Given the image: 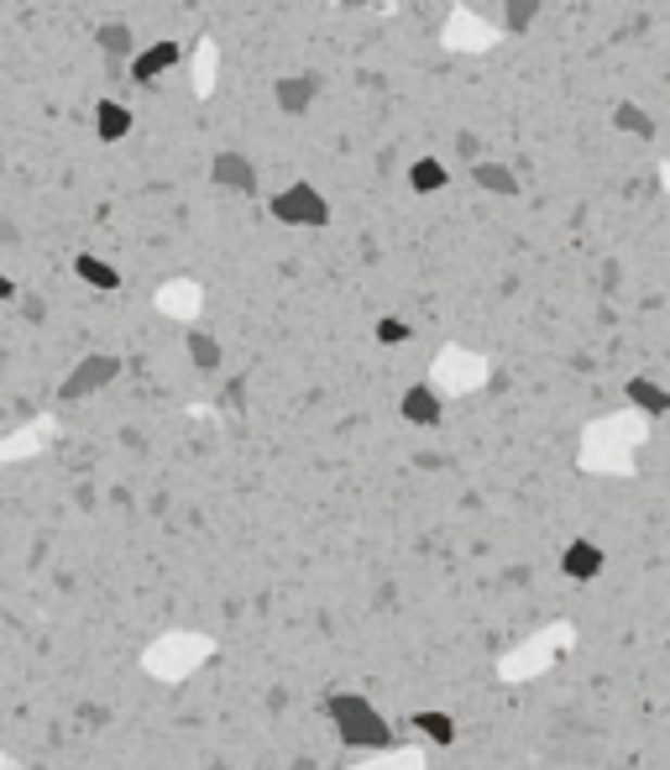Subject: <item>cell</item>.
<instances>
[{"label":"cell","mask_w":670,"mask_h":770,"mask_svg":"<svg viewBox=\"0 0 670 770\" xmlns=\"http://www.w3.org/2000/svg\"><path fill=\"white\" fill-rule=\"evenodd\" d=\"M189 362H194L200 373H215V367H220V341L204 336V330H194V336H189Z\"/></svg>","instance_id":"cell-18"},{"label":"cell","mask_w":670,"mask_h":770,"mask_svg":"<svg viewBox=\"0 0 670 770\" xmlns=\"http://www.w3.org/2000/svg\"><path fill=\"white\" fill-rule=\"evenodd\" d=\"M210 184H220V189H231V194H257V163L236 148L215 152V157H210Z\"/></svg>","instance_id":"cell-4"},{"label":"cell","mask_w":670,"mask_h":770,"mask_svg":"<svg viewBox=\"0 0 670 770\" xmlns=\"http://www.w3.org/2000/svg\"><path fill=\"white\" fill-rule=\"evenodd\" d=\"M414 734H419L425 744H440V749H445V744H456V734H462V729H456V718H451V712L419 708V712H414Z\"/></svg>","instance_id":"cell-12"},{"label":"cell","mask_w":670,"mask_h":770,"mask_svg":"<svg viewBox=\"0 0 670 770\" xmlns=\"http://www.w3.org/2000/svg\"><path fill=\"white\" fill-rule=\"evenodd\" d=\"M74 273L85 278L89 289H100V294H116L121 289V273L105 257H94V252H85V257H74Z\"/></svg>","instance_id":"cell-15"},{"label":"cell","mask_w":670,"mask_h":770,"mask_svg":"<svg viewBox=\"0 0 670 770\" xmlns=\"http://www.w3.org/2000/svg\"><path fill=\"white\" fill-rule=\"evenodd\" d=\"M456 152H462V157H477V137H471V131H462V137H456Z\"/></svg>","instance_id":"cell-21"},{"label":"cell","mask_w":670,"mask_h":770,"mask_svg":"<svg viewBox=\"0 0 670 770\" xmlns=\"http://www.w3.org/2000/svg\"><path fill=\"white\" fill-rule=\"evenodd\" d=\"M623 399H629L640 415H649V419L670 415V388L649 383V378H629V383H623Z\"/></svg>","instance_id":"cell-11"},{"label":"cell","mask_w":670,"mask_h":770,"mask_svg":"<svg viewBox=\"0 0 670 770\" xmlns=\"http://www.w3.org/2000/svg\"><path fill=\"white\" fill-rule=\"evenodd\" d=\"M126 131H131V111L105 94V100L94 105V137H100V142H121Z\"/></svg>","instance_id":"cell-13"},{"label":"cell","mask_w":670,"mask_h":770,"mask_svg":"<svg viewBox=\"0 0 670 770\" xmlns=\"http://www.w3.org/2000/svg\"><path fill=\"white\" fill-rule=\"evenodd\" d=\"M471 184L477 189H488V194H503V200H514L524 184H519V174L508 168V163H493V157H482V163H471Z\"/></svg>","instance_id":"cell-10"},{"label":"cell","mask_w":670,"mask_h":770,"mask_svg":"<svg viewBox=\"0 0 670 770\" xmlns=\"http://www.w3.org/2000/svg\"><path fill=\"white\" fill-rule=\"evenodd\" d=\"M94 48L105 53L111 68H126V59L137 53V31L126 27V22H100V27H94Z\"/></svg>","instance_id":"cell-9"},{"label":"cell","mask_w":670,"mask_h":770,"mask_svg":"<svg viewBox=\"0 0 670 770\" xmlns=\"http://www.w3.org/2000/svg\"><path fill=\"white\" fill-rule=\"evenodd\" d=\"M325 712H330L341 744H351V749H378V755L393 749V723H388L362 692H336V697H325Z\"/></svg>","instance_id":"cell-1"},{"label":"cell","mask_w":670,"mask_h":770,"mask_svg":"<svg viewBox=\"0 0 670 770\" xmlns=\"http://www.w3.org/2000/svg\"><path fill=\"white\" fill-rule=\"evenodd\" d=\"M267 215H273L278 226H309V231H315V226L330 220V200H325L315 184H304V178H299V184L278 189V194L267 200Z\"/></svg>","instance_id":"cell-2"},{"label":"cell","mask_w":670,"mask_h":770,"mask_svg":"<svg viewBox=\"0 0 670 770\" xmlns=\"http://www.w3.org/2000/svg\"><path fill=\"white\" fill-rule=\"evenodd\" d=\"M16 299V278L11 273H0V304H11Z\"/></svg>","instance_id":"cell-20"},{"label":"cell","mask_w":670,"mask_h":770,"mask_svg":"<svg viewBox=\"0 0 670 770\" xmlns=\"http://www.w3.org/2000/svg\"><path fill=\"white\" fill-rule=\"evenodd\" d=\"M612 126L629 131V137H640V142L655 137V116H649L644 105H634V100H618V105H612Z\"/></svg>","instance_id":"cell-16"},{"label":"cell","mask_w":670,"mask_h":770,"mask_svg":"<svg viewBox=\"0 0 670 770\" xmlns=\"http://www.w3.org/2000/svg\"><path fill=\"white\" fill-rule=\"evenodd\" d=\"M503 5V31H529L534 22H540V11H545V0H497Z\"/></svg>","instance_id":"cell-17"},{"label":"cell","mask_w":670,"mask_h":770,"mask_svg":"<svg viewBox=\"0 0 670 770\" xmlns=\"http://www.w3.org/2000/svg\"><path fill=\"white\" fill-rule=\"evenodd\" d=\"M378 341H382V346H404V341H408V326L399 320V315H382V320H378Z\"/></svg>","instance_id":"cell-19"},{"label":"cell","mask_w":670,"mask_h":770,"mask_svg":"<svg viewBox=\"0 0 670 770\" xmlns=\"http://www.w3.org/2000/svg\"><path fill=\"white\" fill-rule=\"evenodd\" d=\"M603 566H608V556H603V545H592V540H571V545L560 551V571H566L571 582L603 577Z\"/></svg>","instance_id":"cell-8"},{"label":"cell","mask_w":670,"mask_h":770,"mask_svg":"<svg viewBox=\"0 0 670 770\" xmlns=\"http://www.w3.org/2000/svg\"><path fill=\"white\" fill-rule=\"evenodd\" d=\"M315 94H320V79H315V74H283V79L273 85V100H278L283 116H309Z\"/></svg>","instance_id":"cell-6"},{"label":"cell","mask_w":670,"mask_h":770,"mask_svg":"<svg viewBox=\"0 0 670 770\" xmlns=\"http://www.w3.org/2000/svg\"><path fill=\"white\" fill-rule=\"evenodd\" d=\"M178 59H184V48L168 42V37H157V42H147V48H137V53L126 59V74H131V85H152V79H163Z\"/></svg>","instance_id":"cell-5"},{"label":"cell","mask_w":670,"mask_h":770,"mask_svg":"<svg viewBox=\"0 0 670 770\" xmlns=\"http://www.w3.org/2000/svg\"><path fill=\"white\" fill-rule=\"evenodd\" d=\"M445 184H451V174H445L440 157H414V163H408V189H414V194H440Z\"/></svg>","instance_id":"cell-14"},{"label":"cell","mask_w":670,"mask_h":770,"mask_svg":"<svg viewBox=\"0 0 670 770\" xmlns=\"http://www.w3.org/2000/svg\"><path fill=\"white\" fill-rule=\"evenodd\" d=\"M399 415L408 419V425H440L445 419V399H440L430 383H414V388H404V399H399Z\"/></svg>","instance_id":"cell-7"},{"label":"cell","mask_w":670,"mask_h":770,"mask_svg":"<svg viewBox=\"0 0 670 770\" xmlns=\"http://www.w3.org/2000/svg\"><path fill=\"white\" fill-rule=\"evenodd\" d=\"M116 378H121V356L89 352L85 362H74V367H68V378L59 383V399H63V404H79V399H89V393L111 388Z\"/></svg>","instance_id":"cell-3"}]
</instances>
